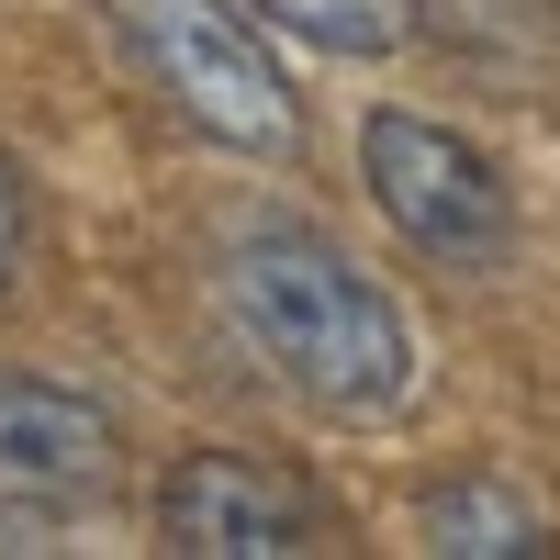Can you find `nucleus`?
Wrapping results in <instances>:
<instances>
[{
    "instance_id": "7ed1b4c3",
    "label": "nucleus",
    "mask_w": 560,
    "mask_h": 560,
    "mask_svg": "<svg viewBox=\"0 0 560 560\" xmlns=\"http://www.w3.org/2000/svg\"><path fill=\"white\" fill-rule=\"evenodd\" d=\"M359 179H370V202L393 213V236L415 258H438V269H504V247H516L504 168L471 135L427 124V113H370L359 124Z\"/></svg>"
},
{
    "instance_id": "0eeeda50",
    "label": "nucleus",
    "mask_w": 560,
    "mask_h": 560,
    "mask_svg": "<svg viewBox=\"0 0 560 560\" xmlns=\"http://www.w3.org/2000/svg\"><path fill=\"white\" fill-rule=\"evenodd\" d=\"M236 12L292 45H325V57H393L415 34V0H236Z\"/></svg>"
},
{
    "instance_id": "6e6552de",
    "label": "nucleus",
    "mask_w": 560,
    "mask_h": 560,
    "mask_svg": "<svg viewBox=\"0 0 560 560\" xmlns=\"http://www.w3.org/2000/svg\"><path fill=\"white\" fill-rule=\"evenodd\" d=\"M12 269H23V179L0 168V280H12Z\"/></svg>"
},
{
    "instance_id": "20e7f679",
    "label": "nucleus",
    "mask_w": 560,
    "mask_h": 560,
    "mask_svg": "<svg viewBox=\"0 0 560 560\" xmlns=\"http://www.w3.org/2000/svg\"><path fill=\"white\" fill-rule=\"evenodd\" d=\"M113 482H124L113 415L68 382L0 370V516H90L113 504Z\"/></svg>"
},
{
    "instance_id": "39448f33",
    "label": "nucleus",
    "mask_w": 560,
    "mask_h": 560,
    "mask_svg": "<svg viewBox=\"0 0 560 560\" xmlns=\"http://www.w3.org/2000/svg\"><path fill=\"white\" fill-rule=\"evenodd\" d=\"M314 527H325L314 493L236 448H191L158 482V538L179 560H280V549H314Z\"/></svg>"
},
{
    "instance_id": "f257e3e1",
    "label": "nucleus",
    "mask_w": 560,
    "mask_h": 560,
    "mask_svg": "<svg viewBox=\"0 0 560 560\" xmlns=\"http://www.w3.org/2000/svg\"><path fill=\"white\" fill-rule=\"evenodd\" d=\"M213 280H224L236 337L314 415H337V427L404 415V393H415V325H404V303L348 247H325L314 224H247V236H224Z\"/></svg>"
},
{
    "instance_id": "f03ea898",
    "label": "nucleus",
    "mask_w": 560,
    "mask_h": 560,
    "mask_svg": "<svg viewBox=\"0 0 560 560\" xmlns=\"http://www.w3.org/2000/svg\"><path fill=\"white\" fill-rule=\"evenodd\" d=\"M124 23H135V57H147V79L168 90V113L191 135H213L236 158L303 147V102L236 0H124Z\"/></svg>"
},
{
    "instance_id": "423d86ee",
    "label": "nucleus",
    "mask_w": 560,
    "mask_h": 560,
    "mask_svg": "<svg viewBox=\"0 0 560 560\" xmlns=\"http://www.w3.org/2000/svg\"><path fill=\"white\" fill-rule=\"evenodd\" d=\"M415 527H427V549H448V560H516V549H538L549 527H538V504L516 493V482H438L427 504H415Z\"/></svg>"
}]
</instances>
